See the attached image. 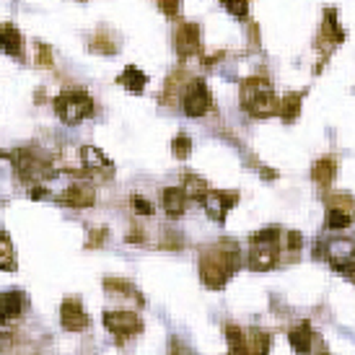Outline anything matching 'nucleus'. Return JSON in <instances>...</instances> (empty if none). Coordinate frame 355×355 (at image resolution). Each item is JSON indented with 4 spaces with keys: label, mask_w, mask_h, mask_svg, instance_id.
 Segmentation results:
<instances>
[{
    "label": "nucleus",
    "mask_w": 355,
    "mask_h": 355,
    "mask_svg": "<svg viewBox=\"0 0 355 355\" xmlns=\"http://www.w3.org/2000/svg\"><path fill=\"white\" fill-rule=\"evenodd\" d=\"M241 265V254H239V244L236 241H218L216 247L205 252L202 259H200V277L207 288H223L226 280L239 270Z\"/></svg>",
    "instance_id": "obj_1"
},
{
    "label": "nucleus",
    "mask_w": 355,
    "mask_h": 355,
    "mask_svg": "<svg viewBox=\"0 0 355 355\" xmlns=\"http://www.w3.org/2000/svg\"><path fill=\"white\" fill-rule=\"evenodd\" d=\"M241 107L254 117H270L280 112V99L265 78H247L241 83Z\"/></svg>",
    "instance_id": "obj_2"
},
{
    "label": "nucleus",
    "mask_w": 355,
    "mask_h": 355,
    "mask_svg": "<svg viewBox=\"0 0 355 355\" xmlns=\"http://www.w3.org/2000/svg\"><path fill=\"white\" fill-rule=\"evenodd\" d=\"M55 112L65 125H78L94 112V99H91L86 91L68 89L60 91L58 99H55Z\"/></svg>",
    "instance_id": "obj_3"
},
{
    "label": "nucleus",
    "mask_w": 355,
    "mask_h": 355,
    "mask_svg": "<svg viewBox=\"0 0 355 355\" xmlns=\"http://www.w3.org/2000/svg\"><path fill=\"white\" fill-rule=\"evenodd\" d=\"M277 241L280 234L277 228H265L252 236V249H249V265L257 272H265L270 267H275L277 262Z\"/></svg>",
    "instance_id": "obj_4"
},
{
    "label": "nucleus",
    "mask_w": 355,
    "mask_h": 355,
    "mask_svg": "<svg viewBox=\"0 0 355 355\" xmlns=\"http://www.w3.org/2000/svg\"><path fill=\"white\" fill-rule=\"evenodd\" d=\"M182 107H184L189 117H202V114H207L213 109V96L207 91L205 80H187L184 94H182Z\"/></svg>",
    "instance_id": "obj_5"
},
{
    "label": "nucleus",
    "mask_w": 355,
    "mask_h": 355,
    "mask_svg": "<svg viewBox=\"0 0 355 355\" xmlns=\"http://www.w3.org/2000/svg\"><path fill=\"white\" fill-rule=\"evenodd\" d=\"M104 327L117 337H132L143 332V322L135 311H107L104 314Z\"/></svg>",
    "instance_id": "obj_6"
},
{
    "label": "nucleus",
    "mask_w": 355,
    "mask_h": 355,
    "mask_svg": "<svg viewBox=\"0 0 355 355\" xmlns=\"http://www.w3.org/2000/svg\"><path fill=\"white\" fill-rule=\"evenodd\" d=\"M200 202H202V207L207 210V216L216 218L218 223H223V220H226V213L239 202V195H234V192H213V189H210Z\"/></svg>",
    "instance_id": "obj_7"
},
{
    "label": "nucleus",
    "mask_w": 355,
    "mask_h": 355,
    "mask_svg": "<svg viewBox=\"0 0 355 355\" xmlns=\"http://www.w3.org/2000/svg\"><path fill=\"white\" fill-rule=\"evenodd\" d=\"M60 322L68 332H80L89 327V316L83 311V304L78 298H65L62 306H60Z\"/></svg>",
    "instance_id": "obj_8"
},
{
    "label": "nucleus",
    "mask_w": 355,
    "mask_h": 355,
    "mask_svg": "<svg viewBox=\"0 0 355 355\" xmlns=\"http://www.w3.org/2000/svg\"><path fill=\"white\" fill-rule=\"evenodd\" d=\"M202 44H200V26L198 24H182L177 29V52L182 60L200 55Z\"/></svg>",
    "instance_id": "obj_9"
},
{
    "label": "nucleus",
    "mask_w": 355,
    "mask_h": 355,
    "mask_svg": "<svg viewBox=\"0 0 355 355\" xmlns=\"http://www.w3.org/2000/svg\"><path fill=\"white\" fill-rule=\"evenodd\" d=\"M24 309H26V298L21 291H8V293H3L0 296V319H19L24 314Z\"/></svg>",
    "instance_id": "obj_10"
},
{
    "label": "nucleus",
    "mask_w": 355,
    "mask_h": 355,
    "mask_svg": "<svg viewBox=\"0 0 355 355\" xmlns=\"http://www.w3.org/2000/svg\"><path fill=\"white\" fill-rule=\"evenodd\" d=\"M161 202H164V210H166L168 216H184V210H187V192L179 187H166L161 192Z\"/></svg>",
    "instance_id": "obj_11"
},
{
    "label": "nucleus",
    "mask_w": 355,
    "mask_h": 355,
    "mask_svg": "<svg viewBox=\"0 0 355 355\" xmlns=\"http://www.w3.org/2000/svg\"><path fill=\"white\" fill-rule=\"evenodd\" d=\"M94 200H96L94 189L83 187V184H76V187L65 189V192L60 195V202H65V205H70V207H89V205H94Z\"/></svg>",
    "instance_id": "obj_12"
},
{
    "label": "nucleus",
    "mask_w": 355,
    "mask_h": 355,
    "mask_svg": "<svg viewBox=\"0 0 355 355\" xmlns=\"http://www.w3.org/2000/svg\"><path fill=\"white\" fill-rule=\"evenodd\" d=\"M21 47H24V40H21V31L16 26H0V50L6 55H13V58H21Z\"/></svg>",
    "instance_id": "obj_13"
},
{
    "label": "nucleus",
    "mask_w": 355,
    "mask_h": 355,
    "mask_svg": "<svg viewBox=\"0 0 355 355\" xmlns=\"http://www.w3.org/2000/svg\"><path fill=\"white\" fill-rule=\"evenodd\" d=\"M335 171H337V158L335 156H324L319 158L311 168V177H314L316 184H322V187H329L332 184V179H335Z\"/></svg>",
    "instance_id": "obj_14"
},
{
    "label": "nucleus",
    "mask_w": 355,
    "mask_h": 355,
    "mask_svg": "<svg viewBox=\"0 0 355 355\" xmlns=\"http://www.w3.org/2000/svg\"><path fill=\"white\" fill-rule=\"evenodd\" d=\"M104 288H107L109 293H117L119 298H135L138 304H143L140 291L132 286V283H128V280H119V277H107V280H104Z\"/></svg>",
    "instance_id": "obj_15"
},
{
    "label": "nucleus",
    "mask_w": 355,
    "mask_h": 355,
    "mask_svg": "<svg viewBox=\"0 0 355 355\" xmlns=\"http://www.w3.org/2000/svg\"><path fill=\"white\" fill-rule=\"evenodd\" d=\"M117 83L119 86H125V89H130V91H135V94H140V91L146 89V83H148V76H146L143 70L130 65V68L122 70V76L117 78Z\"/></svg>",
    "instance_id": "obj_16"
},
{
    "label": "nucleus",
    "mask_w": 355,
    "mask_h": 355,
    "mask_svg": "<svg viewBox=\"0 0 355 355\" xmlns=\"http://www.w3.org/2000/svg\"><path fill=\"white\" fill-rule=\"evenodd\" d=\"M343 40H345V34H343L340 24H337L335 10H327L324 24H322V42H327V44H340Z\"/></svg>",
    "instance_id": "obj_17"
},
{
    "label": "nucleus",
    "mask_w": 355,
    "mask_h": 355,
    "mask_svg": "<svg viewBox=\"0 0 355 355\" xmlns=\"http://www.w3.org/2000/svg\"><path fill=\"white\" fill-rule=\"evenodd\" d=\"M291 345H293V350H298V353H309V350L314 347V335H311V327H309V324L296 327V329L291 332Z\"/></svg>",
    "instance_id": "obj_18"
},
{
    "label": "nucleus",
    "mask_w": 355,
    "mask_h": 355,
    "mask_svg": "<svg viewBox=\"0 0 355 355\" xmlns=\"http://www.w3.org/2000/svg\"><path fill=\"white\" fill-rule=\"evenodd\" d=\"M80 158H83V164L89 168H112L107 156H104L99 148H94V146H83V148H80Z\"/></svg>",
    "instance_id": "obj_19"
},
{
    "label": "nucleus",
    "mask_w": 355,
    "mask_h": 355,
    "mask_svg": "<svg viewBox=\"0 0 355 355\" xmlns=\"http://www.w3.org/2000/svg\"><path fill=\"white\" fill-rule=\"evenodd\" d=\"M184 192H187V198H195V200H202L210 192V184H207L202 177H195V174H187L184 177Z\"/></svg>",
    "instance_id": "obj_20"
},
{
    "label": "nucleus",
    "mask_w": 355,
    "mask_h": 355,
    "mask_svg": "<svg viewBox=\"0 0 355 355\" xmlns=\"http://www.w3.org/2000/svg\"><path fill=\"white\" fill-rule=\"evenodd\" d=\"M298 112H301V94H288L286 99L280 101V117L283 122H293L298 117Z\"/></svg>",
    "instance_id": "obj_21"
},
{
    "label": "nucleus",
    "mask_w": 355,
    "mask_h": 355,
    "mask_svg": "<svg viewBox=\"0 0 355 355\" xmlns=\"http://www.w3.org/2000/svg\"><path fill=\"white\" fill-rule=\"evenodd\" d=\"M91 50L101 52V55H114L117 52V40L109 37V31H96L91 40Z\"/></svg>",
    "instance_id": "obj_22"
},
{
    "label": "nucleus",
    "mask_w": 355,
    "mask_h": 355,
    "mask_svg": "<svg viewBox=\"0 0 355 355\" xmlns=\"http://www.w3.org/2000/svg\"><path fill=\"white\" fill-rule=\"evenodd\" d=\"M270 350V337L259 329H252L247 337V353H267Z\"/></svg>",
    "instance_id": "obj_23"
},
{
    "label": "nucleus",
    "mask_w": 355,
    "mask_h": 355,
    "mask_svg": "<svg viewBox=\"0 0 355 355\" xmlns=\"http://www.w3.org/2000/svg\"><path fill=\"white\" fill-rule=\"evenodd\" d=\"M226 335H228V343H231V350H236V353H247V337L241 335V329H239V327H226Z\"/></svg>",
    "instance_id": "obj_24"
},
{
    "label": "nucleus",
    "mask_w": 355,
    "mask_h": 355,
    "mask_svg": "<svg viewBox=\"0 0 355 355\" xmlns=\"http://www.w3.org/2000/svg\"><path fill=\"white\" fill-rule=\"evenodd\" d=\"M171 150H174L177 158H187L189 150H192V140H189L184 132H179L177 138H174V143H171Z\"/></svg>",
    "instance_id": "obj_25"
},
{
    "label": "nucleus",
    "mask_w": 355,
    "mask_h": 355,
    "mask_svg": "<svg viewBox=\"0 0 355 355\" xmlns=\"http://www.w3.org/2000/svg\"><path fill=\"white\" fill-rule=\"evenodd\" d=\"M223 3V8L228 10V13H234L236 19H244L249 13V0H220Z\"/></svg>",
    "instance_id": "obj_26"
},
{
    "label": "nucleus",
    "mask_w": 355,
    "mask_h": 355,
    "mask_svg": "<svg viewBox=\"0 0 355 355\" xmlns=\"http://www.w3.org/2000/svg\"><path fill=\"white\" fill-rule=\"evenodd\" d=\"M132 207H135L138 216H153V202L146 200L143 195H135V198H132Z\"/></svg>",
    "instance_id": "obj_27"
},
{
    "label": "nucleus",
    "mask_w": 355,
    "mask_h": 355,
    "mask_svg": "<svg viewBox=\"0 0 355 355\" xmlns=\"http://www.w3.org/2000/svg\"><path fill=\"white\" fill-rule=\"evenodd\" d=\"M158 8L164 10L166 16H177L179 13V6H182V0H156Z\"/></svg>",
    "instance_id": "obj_28"
},
{
    "label": "nucleus",
    "mask_w": 355,
    "mask_h": 355,
    "mask_svg": "<svg viewBox=\"0 0 355 355\" xmlns=\"http://www.w3.org/2000/svg\"><path fill=\"white\" fill-rule=\"evenodd\" d=\"M37 62H40L42 68H50V65H52L50 47H44V44H37Z\"/></svg>",
    "instance_id": "obj_29"
},
{
    "label": "nucleus",
    "mask_w": 355,
    "mask_h": 355,
    "mask_svg": "<svg viewBox=\"0 0 355 355\" xmlns=\"http://www.w3.org/2000/svg\"><path fill=\"white\" fill-rule=\"evenodd\" d=\"M107 239V231L104 228H96V231H91V236L86 239V247H91V249H96Z\"/></svg>",
    "instance_id": "obj_30"
},
{
    "label": "nucleus",
    "mask_w": 355,
    "mask_h": 355,
    "mask_svg": "<svg viewBox=\"0 0 355 355\" xmlns=\"http://www.w3.org/2000/svg\"><path fill=\"white\" fill-rule=\"evenodd\" d=\"M301 247H304V239H301V234H298V231H291V234H288V249L298 254V249H301Z\"/></svg>",
    "instance_id": "obj_31"
}]
</instances>
